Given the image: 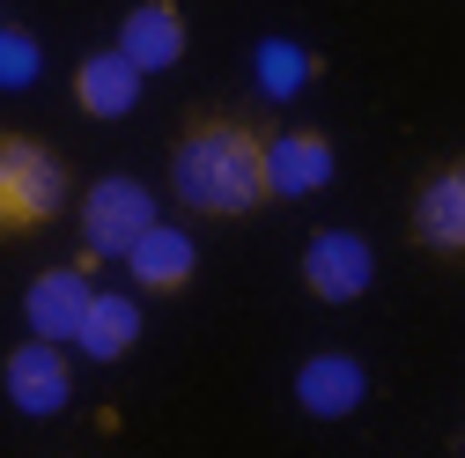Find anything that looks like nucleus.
I'll return each mask as SVG.
<instances>
[{
    "label": "nucleus",
    "instance_id": "obj_14",
    "mask_svg": "<svg viewBox=\"0 0 465 458\" xmlns=\"http://www.w3.org/2000/svg\"><path fill=\"white\" fill-rule=\"evenodd\" d=\"M303 82H311V52L288 45V37H266L259 45V89L273 104H288V96H303Z\"/></svg>",
    "mask_w": 465,
    "mask_h": 458
},
{
    "label": "nucleus",
    "instance_id": "obj_8",
    "mask_svg": "<svg viewBox=\"0 0 465 458\" xmlns=\"http://www.w3.org/2000/svg\"><path fill=\"white\" fill-rule=\"evenodd\" d=\"M89 296H96V281L82 266H45L30 281V296H23V318L37 340H60V348H74V333L89 318Z\"/></svg>",
    "mask_w": 465,
    "mask_h": 458
},
{
    "label": "nucleus",
    "instance_id": "obj_16",
    "mask_svg": "<svg viewBox=\"0 0 465 458\" xmlns=\"http://www.w3.org/2000/svg\"><path fill=\"white\" fill-rule=\"evenodd\" d=\"M0 237H8V185H0Z\"/></svg>",
    "mask_w": 465,
    "mask_h": 458
},
{
    "label": "nucleus",
    "instance_id": "obj_6",
    "mask_svg": "<svg viewBox=\"0 0 465 458\" xmlns=\"http://www.w3.org/2000/svg\"><path fill=\"white\" fill-rule=\"evenodd\" d=\"M406 229H414L421 252H436V259H465V155H458V163H436L429 178H421Z\"/></svg>",
    "mask_w": 465,
    "mask_h": 458
},
{
    "label": "nucleus",
    "instance_id": "obj_3",
    "mask_svg": "<svg viewBox=\"0 0 465 458\" xmlns=\"http://www.w3.org/2000/svg\"><path fill=\"white\" fill-rule=\"evenodd\" d=\"M155 193L141 178H126V170H104V178L82 193V244L96 259H126L148 229H155Z\"/></svg>",
    "mask_w": 465,
    "mask_h": 458
},
{
    "label": "nucleus",
    "instance_id": "obj_13",
    "mask_svg": "<svg viewBox=\"0 0 465 458\" xmlns=\"http://www.w3.org/2000/svg\"><path fill=\"white\" fill-rule=\"evenodd\" d=\"M134 340H141V304H134L126 289H96V296H89V318H82V333H74V348H82L89 363H119Z\"/></svg>",
    "mask_w": 465,
    "mask_h": 458
},
{
    "label": "nucleus",
    "instance_id": "obj_2",
    "mask_svg": "<svg viewBox=\"0 0 465 458\" xmlns=\"http://www.w3.org/2000/svg\"><path fill=\"white\" fill-rule=\"evenodd\" d=\"M0 185H8V237H15V229H45L67 214L74 170L60 163V148H45L30 134H0Z\"/></svg>",
    "mask_w": 465,
    "mask_h": 458
},
{
    "label": "nucleus",
    "instance_id": "obj_5",
    "mask_svg": "<svg viewBox=\"0 0 465 458\" xmlns=\"http://www.w3.org/2000/svg\"><path fill=\"white\" fill-rule=\"evenodd\" d=\"M0 384H8V407L23 414H60L74 399V363L60 340H23V348H8V363H0Z\"/></svg>",
    "mask_w": 465,
    "mask_h": 458
},
{
    "label": "nucleus",
    "instance_id": "obj_4",
    "mask_svg": "<svg viewBox=\"0 0 465 458\" xmlns=\"http://www.w3.org/2000/svg\"><path fill=\"white\" fill-rule=\"evenodd\" d=\"M370 281H377V252L362 229H318L303 244V289L318 304H355Z\"/></svg>",
    "mask_w": 465,
    "mask_h": 458
},
{
    "label": "nucleus",
    "instance_id": "obj_15",
    "mask_svg": "<svg viewBox=\"0 0 465 458\" xmlns=\"http://www.w3.org/2000/svg\"><path fill=\"white\" fill-rule=\"evenodd\" d=\"M37 67H45L37 37H30V30H15V23H0V89H30V82H37Z\"/></svg>",
    "mask_w": 465,
    "mask_h": 458
},
{
    "label": "nucleus",
    "instance_id": "obj_10",
    "mask_svg": "<svg viewBox=\"0 0 465 458\" xmlns=\"http://www.w3.org/2000/svg\"><path fill=\"white\" fill-rule=\"evenodd\" d=\"M111 45H119L141 75H170L185 60V8L178 0H141V8H126V23H119Z\"/></svg>",
    "mask_w": 465,
    "mask_h": 458
},
{
    "label": "nucleus",
    "instance_id": "obj_11",
    "mask_svg": "<svg viewBox=\"0 0 465 458\" xmlns=\"http://www.w3.org/2000/svg\"><path fill=\"white\" fill-rule=\"evenodd\" d=\"M126 274H134V289H148V296H178V289H193V274H200V244H193V229L155 222L148 237L126 252Z\"/></svg>",
    "mask_w": 465,
    "mask_h": 458
},
{
    "label": "nucleus",
    "instance_id": "obj_1",
    "mask_svg": "<svg viewBox=\"0 0 465 458\" xmlns=\"http://www.w3.org/2000/svg\"><path fill=\"white\" fill-rule=\"evenodd\" d=\"M170 193L200 222H244L273 200L266 185V134L244 111H193L170 141Z\"/></svg>",
    "mask_w": 465,
    "mask_h": 458
},
{
    "label": "nucleus",
    "instance_id": "obj_12",
    "mask_svg": "<svg viewBox=\"0 0 465 458\" xmlns=\"http://www.w3.org/2000/svg\"><path fill=\"white\" fill-rule=\"evenodd\" d=\"M141 67L126 60L119 45H104V52H82L74 60V104L89 111V119H126V111L141 104Z\"/></svg>",
    "mask_w": 465,
    "mask_h": 458
},
{
    "label": "nucleus",
    "instance_id": "obj_7",
    "mask_svg": "<svg viewBox=\"0 0 465 458\" xmlns=\"http://www.w3.org/2000/svg\"><path fill=\"white\" fill-rule=\"evenodd\" d=\"M370 399V370L347 355V348H318L303 370H296V407L311 422H347Z\"/></svg>",
    "mask_w": 465,
    "mask_h": 458
},
{
    "label": "nucleus",
    "instance_id": "obj_9",
    "mask_svg": "<svg viewBox=\"0 0 465 458\" xmlns=\"http://www.w3.org/2000/svg\"><path fill=\"white\" fill-rule=\"evenodd\" d=\"M266 185L273 200H311L332 185V141L311 134V126H281L266 134Z\"/></svg>",
    "mask_w": 465,
    "mask_h": 458
}]
</instances>
